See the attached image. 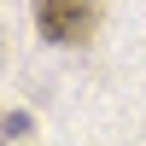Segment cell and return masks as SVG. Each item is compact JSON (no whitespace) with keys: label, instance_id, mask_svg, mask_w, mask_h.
<instances>
[{"label":"cell","instance_id":"6da1fadb","mask_svg":"<svg viewBox=\"0 0 146 146\" xmlns=\"http://www.w3.org/2000/svg\"><path fill=\"white\" fill-rule=\"evenodd\" d=\"M35 29L53 47H82L100 29V0H35Z\"/></svg>","mask_w":146,"mask_h":146}]
</instances>
